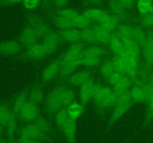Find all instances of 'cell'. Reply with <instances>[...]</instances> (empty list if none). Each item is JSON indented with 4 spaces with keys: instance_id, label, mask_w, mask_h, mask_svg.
Masks as SVG:
<instances>
[{
    "instance_id": "54",
    "label": "cell",
    "mask_w": 153,
    "mask_h": 143,
    "mask_svg": "<svg viewBox=\"0 0 153 143\" xmlns=\"http://www.w3.org/2000/svg\"><path fill=\"white\" fill-rule=\"evenodd\" d=\"M0 1H1V0H0Z\"/></svg>"
},
{
    "instance_id": "18",
    "label": "cell",
    "mask_w": 153,
    "mask_h": 143,
    "mask_svg": "<svg viewBox=\"0 0 153 143\" xmlns=\"http://www.w3.org/2000/svg\"><path fill=\"white\" fill-rule=\"evenodd\" d=\"M113 89L114 95V107L129 104V103H134L131 98V89L113 88Z\"/></svg>"
},
{
    "instance_id": "6",
    "label": "cell",
    "mask_w": 153,
    "mask_h": 143,
    "mask_svg": "<svg viewBox=\"0 0 153 143\" xmlns=\"http://www.w3.org/2000/svg\"><path fill=\"white\" fill-rule=\"evenodd\" d=\"M27 25L33 28L42 39L45 37L47 33L51 31L49 25L45 22L44 19L37 15H32L28 18Z\"/></svg>"
},
{
    "instance_id": "11",
    "label": "cell",
    "mask_w": 153,
    "mask_h": 143,
    "mask_svg": "<svg viewBox=\"0 0 153 143\" xmlns=\"http://www.w3.org/2000/svg\"><path fill=\"white\" fill-rule=\"evenodd\" d=\"M108 83L113 88L120 89H131L134 83L128 76L114 72L107 79Z\"/></svg>"
},
{
    "instance_id": "32",
    "label": "cell",
    "mask_w": 153,
    "mask_h": 143,
    "mask_svg": "<svg viewBox=\"0 0 153 143\" xmlns=\"http://www.w3.org/2000/svg\"><path fill=\"white\" fill-rule=\"evenodd\" d=\"M69 119H70V116H69V114L67 113V110L66 107L61 108L55 115V122H56V125L61 130H62L63 128H64V126L67 124Z\"/></svg>"
},
{
    "instance_id": "51",
    "label": "cell",
    "mask_w": 153,
    "mask_h": 143,
    "mask_svg": "<svg viewBox=\"0 0 153 143\" xmlns=\"http://www.w3.org/2000/svg\"><path fill=\"white\" fill-rule=\"evenodd\" d=\"M2 126H0V139H1V134H2Z\"/></svg>"
},
{
    "instance_id": "45",
    "label": "cell",
    "mask_w": 153,
    "mask_h": 143,
    "mask_svg": "<svg viewBox=\"0 0 153 143\" xmlns=\"http://www.w3.org/2000/svg\"><path fill=\"white\" fill-rule=\"evenodd\" d=\"M126 9H131L134 6L137 0H118Z\"/></svg>"
},
{
    "instance_id": "3",
    "label": "cell",
    "mask_w": 153,
    "mask_h": 143,
    "mask_svg": "<svg viewBox=\"0 0 153 143\" xmlns=\"http://www.w3.org/2000/svg\"><path fill=\"white\" fill-rule=\"evenodd\" d=\"M143 57V68L151 72L153 69V31L148 30L146 40L142 48Z\"/></svg>"
},
{
    "instance_id": "40",
    "label": "cell",
    "mask_w": 153,
    "mask_h": 143,
    "mask_svg": "<svg viewBox=\"0 0 153 143\" xmlns=\"http://www.w3.org/2000/svg\"><path fill=\"white\" fill-rule=\"evenodd\" d=\"M102 58L99 57H94L91 56H85V55H82V58H81V64L83 66L86 67V68H91V67L97 66L102 63Z\"/></svg>"
},
{
    "instance_id": "12",
    "label": "cell",
    "mask_w": 153,
    "mask_h": 143,
    "mask_svg": "<svg viewBox=\"0 0 153 143\" xmlns=\"http://www.w3.org/2000/svg\"><path fill=\"white\" fill-rule=\"evenodd\" d=\"M18 115L24 122H34L40 116V108L38 105L28 101Z\"/></svg>"
},
{
    "instance_id": "47",
    "label": "cell",
    "mask_w": 153,
    "mask_h": 143,
    "mask_svg": "<svg viewBox=\"0 0 153 143\" xmlns=\"http://www.w3.org/2000/svg\"><path fill=\"white\" fill-rule=\"evenodd\" d=\"M149 85H150V87L153 89V69L151 71L150 75H149Z\"/></svg>"
},
{
    "instance_id": "48",
    "label": "cell",
    "mask_w": 153,
    "mask_h": 143,
    "mask_svg": "<svg viewBox=\"0 0 153 143\" xmlns=\"http://www.w3.org/2000/svg\"><path fill=\"white\" fill-rule=\"evenodd\" d=\"M89 3L93 4H98L102 1V0H87Z\"/></svg>"
},
{
    "instance_id": "31",
    "label": "cell",
    "mask_w": 153,
    "mask_h": 143,
    "mask_svg": "<svg viewBox=\"0 0 153 143\" xmlns=\"http://www.w3.org/2000/svg\"><path fill=\"white\" fill-rule=\"evenodd\" d=\"M147 31L141 26H133V37L136 43L141 48L144 46L146 40Z\"/></svg>"
},
{
    "instance_id": "39",
    "label": "cell",
    "mask_w": 153,
    "mask_h": 143,
    "mask_svg": "<svg viewBox=\"0 0 153 143\" xmlns=\"http://www.w3.org/2000/svg\"><path fill=\"white\" fill-rule=\"evenodd\" d=\"M33 123H34L40 130L44 132L45 133L49 135V134L52 133L50 124L48 122L47 119L45 117H43V116H39Z\"/></svg>"
},
{
    "instance_id": "42",
    "label": "cell",
    "mask_w": 153,
    "mask_h": 143,
    "mask_svg": "<svg viewBox=\"0 0 153 143\" xmlns=\"http://www.w3.org/2000/svg\"><path fill=\"white\" fill-rule=\"evenodd\" d=\"M79 13H80L78 12L77 10L71 8H62L60 9L56 12L57 15L66 18V19H70L71 21H73Z\"/></svg>"
},
{
    "instance_id": "35",
    "label": "cell",
    "mask_w": 153,
    "mask_h": 143,
    "mask_svg": "<svg viewBox=\"0 0 153 143\" xmlns=\"http://www.w3.org/2000/svg\"><path fill=\"white\" fill-rule=\"evenodd\" d=\"M76 98V92L70 86H66L64 89L62 95V104L63 107H67L71 103L75 101Z\"/></svg>"
},
{
    "instance_id": "15",
    "label": "cell",
    "mask_w": 153,
    "mask_h": 143,
    "mask_svg": "<svg viewBox=\"0 0 153 143\" xmlns=\"http://www.w3.org/2000/svg\"><path fill=\"white\" fill-rule=\"evenodd\" d=\"M94 83L95 81L94 80V79L91 78L79 86V98H80V103L83 106L84 108L86 107L90 100L92 99Z\"/></svg>"
},
{
    "instance_id": "30",
    "label": "cell",
    "mask_w": 153,
    "mask_h": 143,
    "mask_svg": "<svg viewBox=\"0 0 153 143\" xmlns=\"http://www.w3.org/2000/svg\"><path fill=\"white\" fill-rule=\"evenodd\" d=\"M66 108H67V113H68L70 119H73L76 121L80 117V116L82 114L84 110V107L82 105V104L76 101L71 103Z\"/></svg>"
},
{
    "instance_id": "33",
    "label": "cell",
    "mask_w": 153,
    "mask_h": 143,
    "mask_svg": "<svg viewBox=\"0 0 153 143\" xmlns=\"http://www.w3.org/2000/svg\"><path fill=\"white\" fill-rule=\"evenodd\" d=\"M54 22H55V25L57 28L60 30V31H63V30H67L70 29V28H74V25H73V22L71 20L66 18L62 17L58 15H55L54 16Z\"/></svg>"
},
{
    "instance_id": "7",
    "label": "cell",
    "mask_w": 153,
    "mask_h": 143,
    "mask_svg": "<svg viewBox=\"0 0 153 143\" xmlns=\"http://www.w3.org/2000/svg\"><path fill=\"white\" fill-rule=\"evenodd\" d=\"M91 78H92V70L91 68H85L69 76L66 79V83L70 86H80Z\"/></svg>"
},
{
    "instance_id": "41",
    "label": "cell",
    "mask_w": 153,
    "mask_h": 143,
    "mask_svg": "<svg viewBox=\"0 0 153 143\" xmlns=\"http://www.w3.org/2000/svg\"><path fill=\"white\" fill-rule=\"evenodd\" d=\"M147 108H146V116H145V124H149L153 121V89L151 88L148 98Z\"/></svg>"
},
{
    "instance_id": "53",
    "label": "cell",
    "mask_w": 153,
    "mask_h": 143,
    "mask_svg": "<svg viewBox=\"0 0 153 143\" xmlns=\"http://www.w3.org/2000/svg\"><path fill=\"white\" fill-rule=\"evenodd\" d=\"M152 1H153V0H152Z\"/></svg>"
},
{
    "instance_id": "16",
    "label": "cell",
    "mask_w": 153,
    "mask_h": 143,
    "mask_svg": "<svg viewBox=\"0 0 153 143\" xmlns=\"http://www.w3.org/2000/svg\"><path fill=\"white\" fill-rule=\"evenodd\" d=\"M61 41L73 44L82 42V31L78 28H70L67 30L59 31L58 32Z\"/></svg>"
},
{
    "instance_id": "43",
    "label": "cell",
    "mask_w": 153,
    "mask_h": 143,
    "mask_svg": "<svg viewBox=\"0 0 153 143\" xmlns=\"http://www.w3.org/2000/svg\"><path fill=\"white\" fill-rule=\"evenodd\" d=\"M141 24L144 28H150L153 27V13L143 15L141 18Z\"/></svg>"
},
{
    "instance_id": "14",
    "label": "cell",
    "mask_w": 153,
    "mask_h": 143,
    "mask_svg": "<svg viewBox=\"0 0 153 143\" xmlns=\"http://www.w3.org/2000/svg\"><path fill=\"white\" fill-rule=\"evenodd\" d=\"M84 49H85V46H84V43L82 42L72 44L70 47L67 49V52L61 57V65L80 57L82 56Z\"/></svg>"
},
{
    "instance_id": "17",
    "label": "cell",
    "mask_w": 153,
    "mask_h": 143,
    "mask_svg": "<svg viewBox=\"0 0 153 143\" xmlns=\"http://www.w3.org/2000/svg\"><path fill=\"white\" fill-rule=\"evenodd\" d=\"M22 45L19 40H7L0 43V55L11 56L19 53L21 50Z\"/></svg>"
},
{
    "instance_id": "25",
    "label": "cell",
    "mask_w": 153,
    "mask_h": 143,
    "mask_svg": "<svg viewBox=\"0 0 153 143\" xmlns=\"http://www.w3.org/2000/svg\"><path fill=\"white\" fill-rule=\"evenodd\" d=\"M76 121L70 118L62 130L68 143H76Z\"/></svg>"
},
{
    "instance_id": "37",
    "label": "cell",
    "mask_w": 153,
    "mask_h": 143,
    "mask_svg": "<svg viewBox=\"0 0 153 143\" xmlns=\"http://www.w3.org/2000/svg\"><path fill=\"white\" fill-rule=\"evenodd\" d=\"M137 6L142 16L153 13L152 0H137Z\"/></svg>"
},
{
    "instance_id": "36",
    "label": "cell",
    "mask_w": 153,
    "mask_h": 143,
    "mask_svg": "<svg viewBox=\"0 0 153 143\" xmlns=\"http://www.w3.org/2000/svg\"><path fill=\"white\" fill-rule=\"evenodd\" d=\"M114 72H115L114 61L112 60H111L105 61V62L101 64V66H100V73H101L102 75L105 79L108 78Z\"/></svg>"
},
{
    "instance_id": "38",
    "label": "cell",
    "mask_w": 153,
    "mask_h": 143,
    "mask_svg": "<svg viewBox=\"0 0 153 143\" xmlns=\"http://www.w3.org/2000/svg\"><path fill=\"white\" fill-rule=\"evenodd\" d=\"M74 27L78 29H85V28H91V21H90L88 18L85 17L82 13H79L73 21Z\"/></svg>"
},
{
    "instance_id": "27",
    "label": "cell",
    "mask_w": 153,
    "mask_h": 143,
    "mask_svg": "<svg viewBox=\"0 0 153 143\" xmlns=\"http://www.w3.org/2000/svg\"><path fill=\"white\" fill-rule=\"evenodd\" d=\"M82 14L88 18L90 21H95L97 22H100L105 18L109 14L104 10L100 8H90L85 10Z\"/></svg>"
},
{
    "instance_id": "44",
    "label": "cell",
    "mask_w": 153,
    "mask_h": 143,
    "mask_svg": "<svg viewBox=\"0 0 153 143\" xmlns=\"http://www.w3.org/2000/svg\"><path fill=\"white\" fill-rule=\"evenodd\" d=\"M23 4L26 8L33 10L38 7L40 0H23Z\"/></svg>"
},
{
    "instance_id": "5",
    "label": "cell",
    "mask_w": 153,
    "mask_h": 143,
    "mask_svg": "<svg viewBox=\"0 0 153 143\" xmlns=\"http://www.w3.org/2000/svg\"><path fill=\"white\" fill-rule=\"evenodd\" d=\"M21 136L31 140H39L45 142L49 140V135L40 130L34 123H31L22 128Z\"/></svg>"
},
{
    "instance_id": "2",
    "label": "cell",
    "mask_w": 153,
    "mask_h": 143,
    "mask_svg": "<svg viewBox=\"0 0 153 143\" xmlns=\"http://www.w3.org/2000/svg\"><path fill=\"white\" fill-rule=\"evenodd\" d=\"M151 87L149 80H138L134 83L131 88L132 101L135 103H146L149 98Z\"/></svg>"
},
{
    "instance_id": "23",
    "label": "cell",
    "mask_w": 153,
    "mask_h": 143,
    "mask_svg": "<svg viewBox=\"0 0 153 143\" xmlns=\"http://www.w3.org/2000/svg\"><path fill=\"white\" fill-rule=\"evenodd\" d=\"M108 46H110L112 52L115 56H120L126 51L124 49L123 46L122 41H121L119 35L116 31L111 33Z\"/></svg>"
},
{
    "instance_id": "20",
    "label": "cell",
    "mask_w": 153,
    "mask_h": 143,
    "mask_svg": "<svg viewBox=\"0 0 153 143\" xmlns=\"http://www.w3.org/2000/svg\"><path fill=\"white\" fill-rule=\"evenodd\" d=\"M81 58H82V56L73 61H70V62L61 64V69H60L59 73H58V77L61 79H67L69 76H70L72 74H73L74 72L76 71L79 66H82V64H81Z\"/></svg>"
},
{
    "instance_id": "22",
    "label": "cell",
    "mask_w": 153,
    "mask_h": 143,
    "mask_svg": "<svg viewBox=\"0 0 153 143\" xmlns=\"http://www.w3.org/2000/svg\"><path fill=\"white\" fill-rule=\"evenodd\" d=\"M44 100V92L41 85L37 83L30 88L28 101L39 106Z\"/></svg>"
},
{
    "instance_id": "19",
    "label": "cell",
    "mask_w": 153,
    "mask_h": 143,
    "mask_svg": "<svg viewBox=\"0 0 153 143\" xmlns=\"http://www.w3.org/2000/svg\"><path fill=\"white\" fill-rule=\"evenodd\" d=\"M134 104V103H129V104H123V105L116 106V107H114V110L112 112L110 119H109L108 125L106 132L110 129L112 125H114L120 119H121L132 107Z\"/></svg>"
},
{
    "instance_id": "9",
    "label": "cell",
    "mask_w": 153,
    "mask_h": 143,
    "mask_svg": "<svg viewBox=\"0 0 153 143\" xmlns=\"http://www.w3.org/2000/svg\"><path fill=\"white\" fill-rule=\"evenodd\" d=\"M61 57L59 58H56L49 63L47 66L43 69L41 76L43 83H49L58 75L60 69H61Z\"/></svg>"
},
{
    "instance_id": "24",
    "label": "cell",
    "mask_w": 153,
    "mask_h": 143,
    "mask_svg": "<svg viewBox=\"0 0 153 143\" xmlns=\"http://www.w3.org/2000/svg\"><path fill=\"white\" fill-rule=\"evenodd\" d=\"M108 7L111 14L122 20L126 16L127 9L118 0H109Z\"/></svg>"
},
{
    "instance_id": "34",
    "label": "cell",
    "mask_w": 153,
    "mask_h": 143,
    "mask_svg": "<svg viewBox=\"0 0 153 143\" xmlns=\"http://www.w3.org/2000/svg\"><path fill=\"white\" fill-rule=\"evenodd\" d=\"M82 42L91 45H97L96 35L93 28L82 29Z\"/></svg>"
},
{
    "instance_id": "52",
    "label": "cell",
    "mask_w": 153,
    "mask_h": 143,
    "mask_svg": "<svg viewBox=\"0 0 153 143\" xmlns=\"http://www.w3.org/2000/svg\"><path fill=\"white\" fill-rule=\"evenodd\" d=\"M0 143H7V142H6L4 139H0Z\"/></svg>"
},
{
    "instance_id": "8",
    "label": "cell",
    "mask_w": 153,
    "mask_h": 143,
    "mask_svg": "<svg viewBox=\"0 0 153 143\" xmlns=\"http://www.w3.org/2000/svg\"><path fill=\"white\" fill-rule=\"evenodd\" d=\"M40 39V37L38 34L31 27L26 25L21 32L19 42L22 45V46H24L27 49V48L38 43V40Z\"/></svg>"
},
{
    "instance_id": "4",
    "label": "cell",
    "mask_w": 153,
    "mask_h": 143,
    "mask_svg": "<svg viewBox=\"0 0 153 143\" xmlns=\"http://www.w3.org/2000/svg\"><path fill=\"white\" fill-rule=\"evenodd\" d=\"M94 103L97 109L101 111H105L111 107H114V95L113 88L105 86L102 95Z\"/></svg>"
},
{
    "instance_id": "28",
    "label": "cell",
    "mask_w": 153,
    "mask_h": 143,
    "mask_svg": "<svg viewBox=\"0 0 153 143\" xmlns=\"http://www.w3.org/2000/svg\"><path fill=\"white\" fill-rule=\"evenodd\" d=\"M106 53H107V50L104 46H102L101 45H92V46L85 48L82 55L85 56L102 58L106 55Z\"/></svg>"
},
{
    "instance_id": "1",
    "label": "cell",
    "mask_w": 153,
    "mask_h": 143,
    "mask_svg": "<svg viewBox=\"0 0 153 143\" xmlns=\"http://www.w3.org/2000/svg\"><path fill=\"white\" fill-rule=\"evenodd\" d=\"M65 85H58L52 88L45 98L46 109L49 114L55 115L57 112L63 108L62 95Z\"/></svg>"
},
{
    "instance_id": "50",
    "label": "cell",
    "mask_w": 153,
    "mask_h": 143,
    "mask_svg": "<svg viewBox=\"0 0 153 143\" xmlns=\"http://www.w3.org/2000/svg\"><path fill=\"white\" fill-rule=\"evenodd\" d=\"M121 143H132V140H125Z\"/></svg>"
},
{
    "instance_id": "13",
    "label": "cell",
    "mask_w": 153,
    "mask_h": 143,
    "mask_svg": "<svg viewBox=\"0 0 153 143\" xmlns=\"http://www.w3.org/2000/svg\"><path fill=\"white\" fill-rule=\"evenodd\" d=\"M60 41H61V39H60L58 32H55V31L51 30L43 37V42L41 43L43 44L47 55H49L54 53L56 51Z\"/></svg>"
},
{
    "instance_id": "49",
    "label": "cell",
    "mask_w": 153,
    "mask_h": 143,
    "mask_svg": "<svg viewBox=\"0 0 153 143\" xmlns=\"http://www.w3.org/2000/svg\"><path fill=\"white\" fill-rule=\"evenodd\" d=\"M8 3H10V4H15V3L20 2V1H22L23 0H6Z\"/></svg>"
},
{
    "instance_id": "29",
    "label": "cell",
    "mask_w": 153,
    "mask_h": 143,
    "mask_svg": "<svg viewBox=\"0 0 153 143\" xmlns=\"http://www.w3.org/2000/svg\"><path fill=\"white\" fill-rule=\"evenodd\" d=\"M16 113L14 110H10V113L4 123V127L6 128V132L9 136L12 137L15 133L16 129Z\"/></svg>"
},
{
    "instance_id": "10",
    "label": "cell",
    "mask_w": 153,
    "mask_h": 143,
    "mask_svg": "<svg viewBox=\"0 0 153 143\" xmlns=\"http://www.w3.org/2000/svg\"><path fill=\"white\" fill-rule=\"evenodd\" d=\"M47 55L43 44L37 43L27 48L26 50L22 53V56L23 58L29 60H39L43 59Z\"/></svg>"
},
{
    "instance_id": "21",
    "label": "cell",
    "mask_w": 153,
    "mask_h": 143,
    "mask_svg": "<svg viewBox=\"0 0 153 143\" xmlns=\"http://www.w3.org/2000/svg\"><path fill=\"white\" fill-rule=\"evenodd\" d=\"M30 88L28 87L24 89L21 92L18 94L16 98H15L13 103V110L16 112V114H19L23 107L28 104L29 99V91Z\"/></svg>"
},
{
    "instance_id": "46",
    "label": "cell",
    "mask_w": 153,
    "mask_h": 143,
    "mask_svg": "<svg viewBox=\"0 0 153 143\" xmlns=\"http://www.w3.org/2000/svg\"><path fill=\"white\" fill-rule=\"evenodd\" d=\"M52 1L59 8H63L68 4V0H52Z\"/></svg>"
},
{
    "instance_id": "26",
    "label": "cell",
    "mask_w": 153,
    "mask_h": 143,
    "mask_svg": "<svg viewBox=\"0 0 153 143\" xmlns=\"http://www.w3.org/2000/svg\"><path fill=\"white\" fill-rule=\"evenodd\" d=\"M93 28L95 32L97 45H109L112 32L106 31L99 25L93 27Z\"/></svg>"
}]
</instances>
